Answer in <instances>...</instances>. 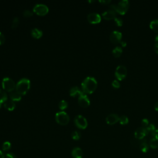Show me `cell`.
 <instances>
[{"instance_id": "cell-23", "label": "cell", "mask_w": 158, "mask_h": 158, "mask_svg": "<svg viewBox=\"0 0 158 158\" xmlns=\"http://www.w3.org/2000/svg\"><path fill=\"white\" fill-rule=\"evenodd\" d=\"M8 96L5 91L0 89V104L7 101Z\"/></svg>"}, {"instance_id": "cell-38", "label": "cell", "mask_w": 158, "mask_h": 158, "mask_svg": "<svg viewBox=\"0 0 158 158\" xmlns=\"http://www.w3.org/2000/svg\"><path fill=\"white\" fill-rule=\"evenodd\" d=\"M6 158H17V157L14 154L9 153L6 154Z\"/></svg>"}, {"instance_id": "cell-36", "label": "cell", "mask_w": 158, "mask_h": 158, "mask_svg": "<svg viewBox=\"0 0 158 158\" xmlns=\"http://www.w3.org/2000/svg\"><path fill=\"white\" fill-rule=\"evenodd\" d=\"M5 42V37L4 36V35L0 32V45H3Z\"/></svg>"}, {"instance_id": "cell-19", "label": "cell", "mask_w": 158, "mask_h": 158, "mask_svg": "<svg viewBox=\"0 0 158 158\" xmlns=\"http://www.w3.org/2000/svg\"><path fill=\"white\" fill-rule=\"evenodd\" d=\"M32 36L35 38H40L43 35V32L38 28H33L31 31Z\"/></svg>"}, {"instance_id": "cell-1", "label": "cell", "mask_w": 158, "mask_h": 158, "mask_svg": "<svg viewBox=\"0 0 158 158\" xmlns=\"http://www.w3.org/2000/svg\"><path fill=\"white\" fill-rule=\"evenodd\" d=\"M97 81L94 77H88L81 83V89L84 93L91 94L97 88Z\"/></svg>"}, {"instance_id": "cell-18", "label": "cell", "mask_w": 158, "mask_h": 158, "mask_svg": "<svg viewBox=\"0 0 158 158\" xmlns=\"http://www.w3.org/2000/svg\"><path fill=\"white\" fill-rule=\"evenodd\" d=\"M4 106L6 109H7L9 111H13L16 108V104L14 103V101L9 100V101H6L4 103Z\"/></svg>"}, {"instance_id": "cell-43", "label": "cell", "mask_w": 158, "mask_h": 158, "mask_svg": "<svg viewBox=\"0 0 158 158\" xmlns=\"http://www.w3.org/2000/svg\"><path fill=\"white\" fill-rule=\"evenodd\" d=\"M154 109H155L156 111H158V101L156 102L155 103V104H154Z\"/></svg>"}, {"instance_id": "cell-8", "label": "cell", "mask_w": 158, "mask_h": 158, "mask_svg": "<svg viewBox=\"0 0 158 158\" xmlns=\"http://www.w3.org/2000/svg\"><path fill=\"white\" fill-rule=\"evenodd\" d=\"M33 11L39 16H45L48 13V8L43 4H37L33 8Z\"/></svg>"}, {"instance_id": "cell-21", "label": "cell", "mask_w": 158, "mask_h": 158, "mask_svg": "<svg viewBox=\"0 0 158 158\" xmlns=\"http://www.w3.org/2000/svg\"><path fill=\"white\" fill-rule=\"evenodd\" d=\"M122 53V49L120 46H116L113 50V55L115 57H118L121 56Z\"/></svg>"}, {"instance_id": "cell-30", "label": "cell", "mask_w": 158, "mask_h": 158, "mask_svg": "<svg viewBox=\"0 0 158 158\" xmlns=\"http://www.w3.org/2000/svg\"><path fill=\"white\" fill-rule=\"evenodd\" d=\"M19 22V21L18 17H15V18L13 20L12 26H11V27H12L13 28H17V26H18Z\"/></svg>"}, {"instance_id": "cell-14", "label": "cell", "mask_w": 158, "mask_h": 158, "mask_svg": "<svg viewBox=\"0 0 158 158\" xmlns=\"http://www.w3.org/2000/svg\"><path fill=\"white\" fill-rule=\"evenodd\" d=\"M116 14H117V13L115 12V11L109 9L106 11H105V12H104L102 14V16L104 19L111 20V19H114L115 18Z\"/></svg>"}, {"instance_id": "cell-11", "label": "cell", "mask_w": 158, "mask_h": 158, "mask_svg": "<svg viewBox=\"0 0 158 158\" xmlns=\"http://www.w3.org/2000/svg\"><path fill=\"white\" fill-rule=\"evenodd\" d=\"M87 19L91 24H98L100 22L101 20L100 15L96 13H90L87 16Z\"/></svg>"}, {"instance_id": "cell-44", "label": "cell", "mask_w": 158, "mask_h": 158, "mask_svg": "<svg viewBox=\"0 0 158 158\" xmlns=\"http://www.w3.org/2000/svg\"><path fill=\"white\" fill-rule=\"evenodd\" d=\"M155 40H156V42L157 43H158V35H157L156 37Z\"/></svg>"}, {"instance_id": "cell-20", "label": "cell", "mask_w": 158, "mask_h": 158, "mask_svg": "<svg viewBox=\"0 0 158 158\" xmlns=\"http://www.w3.org/2000/svg\"><path fill=\"white\" fill-rule=\"evenodd\" d=\"M140 149L143 153H146L149 150V145L146 143V140H144L140 145Z\"/></svg>"}, {"instance_id": "cell-40", "label": "cell", "mask_w": 158, "mask_h": 158, "mask_svg": "<svg viewBox=\"0 0 158 158\" xmlns=\"http://www.w3.org/2000/svg\"><path fill=\"white\" fill-rule=\"evenodd\" d=\"M99 2H100L101 3L104 4H109V3H111V1H110V0H108V1H106V0H104V1H99Z\"/></svg>"}, {"instance_id": "cell-7", "label": "cell", "mask_w": 158, "mask_h": 158, "mask_svg": "<svg viewBox=\"0 0 158 158\" xmlns=\"http://www.w3.org/2000/svg\"><path fill=\"white\" fill-rule=\"evenodd\" d=\"M74 122L75 125L81 129H85L88 125L86 119L83 115H78L75 118Z\"/></svg>"}, {"instance_id": "cell-42", "label": "cell", "mask_w": 158, "mask_h": 158, "mask_svg": "<svg viewBox=\"0 0 158 158\" xmlns=\"http://www.w3.org/2000/svg\"><path fill=\"white\" fill-rule=\"evenodd\" d=\"M120 43H121V45H122V46H124V47H125V46H126L127 43L125 42V41H121Z\"/></svg>"}, {"instance_id": "cell-15", "label": "cell", "mask_w": 158, "mask_h": 158, "mask_svg": "<svg viewBox=\"0 0 158 158\" xmlns=\"http://www.w3.org/2000/svg\"><path fill=\"white\" fill-rule=\"evenodd\" d=\"M72 156L74 158H82L83 151L79 147L74 148L72 151Z\"/></svg>"}, {"instance_id": "cell-9", "label": "cell", "mask_w": 158, "mask_h": 158, "mask_svg": "<svg viewBox=\"0 0 158 158\" xmlns=\"http://www.w3.org/2000/svg\"><path fill=\"white\" fill-rule=\"evenodd\" d=\"M78 102L80 106L82 108H86L89 106L90 104L89 97H88L84 92L81 93V94L79 96Z\"/></svg>"}, {"instance_id": "cell-3", "label": "cell", "mask_w": 158, "mask_h": 158, "mask_svg": "<svg viewBox=\"0 0 158 158\" xmlns=\"http://www.w3.org/2000/svg\"><path fill=\"white\" fill-rule=\"evenodd\" d=\"M55 119L56 122L60 125H66L69 122V116L64 111H60L56 114Z\"/></svg>"}, {"instance_id": "cell-28", "label": "cell", "mask_w": 158, "mask_h": 158, "mask_svg": "<svg viewBox=\"0 0 158 158\" xmlns=\"http://www.w3.org/2000/svg\"><path fill=\"white\" fill-rule=\"evenodd\" d=\"M68 106V104L67 101H66L65 100H62L59 103V108L61 109V110H64L66 108H67Z\"/></svg>"}, {"instance_id": "cell-13", "label": "cell", "mask_w": 158, "mask_h": 158, "mask_svg": "<svg viewBox=\"0 0 158 158\" xmlns=\"http://www.w3.org/2000/svg\"><path fill=\"white\" fill-rule=\"evenodd\" d=\"M119 120V117L116 114H110L106 118V121L109 125H114Z\"/></svg>"}, {"instance_id": "cell-25", "label": "cell", "mask_w": 158, "mask_h": 158, "mask_svg": "<svg viewBox=\"0 0 158 158\" xmlns=\"http://www.w3.org/2000/svg\"><path fill=\"white\" fill-rule=\"evenodd\" d=\"M119 122L120 124L122 125H126L127 124L128 122H129V120H128V118L126 115H122L119 117Z\"/></svg>"}, {"instance_id": "cell-35", "label": "cell", "mask_w": 158, "mask_h": 158, "mask_svg": "<svg viewBox=\"0 0 158 158\" xmlns=\"http://www.w3.org/2000/svg\"><path fill=\"white\" fill-rule=\"evenodd\" d=\"M152 136H153V138L158 140V129H156L154 130L153 132L151 133Z\"/></svg>"}, {"instance_id": "cell-24", "label": "cell", "mask_w": 158, "mask_h": 158, "mask_svg": "<svg viewBox=\"0 0 158 158\" xmlns=\"http://www.w3.org/2000/svg\"><path fill=\"white\" fill-rule=\"evenodd\" d=\"M149 146L153 149L158 148V140L152 138L149 141Z\"/></svg>"}, {"instance_id": "cell-2", "label": "cell", "mask_w": 158, "mask_h": 158, "mask_svg": "<svg viewBox=\"0 0 158 158\" xmlns=\"http://www.w3.org/2000/svg\"><path fill=\"white\" fill-rule=\"evenodd\" d=\"M30 81L28 79H22L16 84V91L22 95L26 94V93L30 89Z\"/></svg>"}, {"instance_id": "cell-17", "label": "cell", "mask_w": 158, "mask_h": 158, "mask_svg": "<svg viewBox=\"0 0 158 158\" xmlns=\"http://www.w3.org/2000/svg\"><path fill=\"white\" fill-rule=\"evenodd\" d=\"M10 98L11 101H18L21 99V95L17 91H12L10 93Z\"/></svg>"}, {"instance_id": "cell-31", "label": "cell", "mask_w": 158, "mask_h": 158, "mask_svg": "<svg viewBox=\"0 0 158 158\" xmlns=\"http://www.w3.org/2000/svg\"><path fill=\"white\" fill-rule=\"evenodd\" d=\"M114 22L115 23V24L118 26H122V24H123V21L120 17H115L114 19Z\"/></svg>"}, {"instance_id": "cell-10", "label": "cell", "mask_w": 158, "mask_h": 158, "mask_svg": "<svg viewBox=\"0 0 158 158\" xmlns=\"http://www.w3.org/2000/svg\"><path fill=\"white\" fill-rule=\"evenodd\" d=\"M109 38L111 42L114 44H118L120 43L122 38V33L119 31H113L111 33Z\"/></svg>"}, {"instance_id": "cell-12", "label": "cell", "mask_w": 158, "mask_h": 158, "mask_svg": "<svg viewBox=\"0 0 158 158\" xmlns=\"http://www.w3.org/2000/svg\"><path fill=\"white\" fill-rule=\"evenodd\" d=\"M148 133L146 130V128L141 127L138 128L135 132V137L138 140H142Z\"/></svg>"}, {"instance_id": "cell-29", "label": "cell", "mask_w": 158, "mask_h": 158, "mask_svg": "<svg viewBox=\"0 0 158 158\" xmlns=\"http://www.w3.org/2000/svg\"><path fill=\"white\" fill-rule=\"evenodd\" d=\"M146 130H147L148 133H149L153 132L154 130H155L156 129V128L154 124H149L147 127H146Z\"/></svg>"}, {"instance_id": "cell-16", "label": "cell", "mask_w": 158, "mask_h": 158, "mask_svg": "<svg viewBox=\"0 0 158 158\" xmlns=\"http://www.w3.org/2000/svg\"><path fill=\"white\" fill-rule=\"evenodd\" d=\"M82 91L80 90V89L78 86H74L72 87L70 90V95L73 97H76V96H79Z\"/></svg>"}, {"instance_id": "cell-34", "label": "cell", "mask_w": 158, "mask_h": 158, "mask_svg": "<svg viewBox=\"0 0 158 158\" xmlns=\"http://www.w3.org/2000/svg\"><path fill=\"white\" fill-rule=\"evenodd\" d=\"M112 85H113V87L115 88V89H118V88H119L120 86L119 81L118 80H114L113 81Z\"/></svg>"}, {"instance_id": "cell-4", "label": "cell", "mask_w": 158, "mask_h": 158, "mask_svg": "<svg viewBox=\"0 0 158 158\" xmlns=\"http://www.w3.org/2000/svg\"><path fill=\"white\" fill-rule=\"evenodd\" d=\"M3 89L8 92H12L15 89L16 86L14 81L9 77H5L2 81Z\"/></svg>"}, {"instance_id": "cell-32", "label": "cell", "mask_w": 158, "mask_h": 158, "mask_svg": "<svg viewBox=\"0 0 158 158\" xmlns=\"http://www.w3.org/2000/svg\"><path fill=\"white\" fill-rule=\"evenodd\" d=\"M24 16L26 17H29L33 16V13L30 10H26L24 11Z\"/></svg>"}, {"instance_id": "cell-41", "label": "cell", "mask_w": 158, "mask_h": 158, "mask_svg": "<svg viewBox=\"0 0 158 158\" xmlns=\"http://www.w3.org/2000/svg\"><path fill=\"white\" fill-rule=\"evenodd\" d=\"M5 156H6L4 155V153H3V152L0 150V158H4Z\"/></svg>"}, {"instance_id": "cell-27", "label": "cell", "mask_w": 158, "mask_h": 158, "mask_svg": "<svg viewBox=\"0 0 158 158\" xmlns=\"http://www.w3.org/2000/svg\"><path fill=\"white\" fill-rule=\"evenodd\" d=\"M11 144L9 142H5L2 146V149L4 151H8L11 149Z\"/></svg>"}, {"instance_id": "cell-37", "label": "cell", "mask_w": 158, "mask_h": 158, "mask_svg": "<svg viewBox=\"0 0 158 158\" xmlns=\"http://www.w3.org/2000/svg\"><path fill=\"white\" fill-rule=\"evenodd\" d=\"M109 10L115 11L117 13V5L116 4H112L109 6Z\"/></svg>"}, {"instance_id": "cell-5", "label": "cell", "mask_w": 158, "mask_h": 158, "mask_svg": "<svg viewBox=\"0 0 158 158\" xmlns=\"http://www.w3.org/2000/svg\"><path fill=\"white\" fill-rule=\"evenodd\" d=\"M129 8V1L128 0H122L117 4V13L124 15Z\"/></svg>"}, {"instance_id": "cell-22", "label": "cell", "mask_w": 158, "mask_h": 158, "mask_svg": "<svg viewBox=\"0 0 158 158\" xmlns=\"http://www.w3.org/2000/svg\"><path fill=\"white\" fill-rule=\"evenodd\" d=\"M149 26H150V28L153 31L158 33V19H155V20L152 21L150 22Z\"/></svg>"}, {"instance_id": "cell-6", "label": "cell", "mask_w": 158, "mask_h": 158, "mask_svg": "<svg viewBox=\"0 0 158 158\" xmlns=\"http://www.w3.org/2000/svg\"><path fill=\"white\" fill-rule=\"evenodd\" d=\"M127 74V69L123 65H120L117 67L115 71V76L116 79L119 80L124 79Z\"/></svg>"}, {"instance_id": "cell-26", "label": "cell", "mask_w": 158, "mask_h": 158, "mask_svg": "<svg viewBox=\"0 0 158 158\" xmlns=\"http://www.w3.org/2000/svg\"><path fill=\"white\" fill-rule=\"evenodd\" d=\"M72 138L74 140H79L80 138V137H81V134H80V132H79V131H74L72 133Z\"/></svg>"}, {"instance_id": "cell-33", "label": "cell", "mask_w": 158, "mask_h": 158, "mask_svg": "<svg viewBox=\"0 0 158 158\" xmlns=\"http://www.w3.org/2000/svg\"><path fill=\"white\" fill-rule=\"evenodd\" d=\"M149 125V120L147 119H143L142 120V126L143 127H147Z\"/></svg>"}, {"instance_id": "cell-39", "label": "cell", "mask_w": 158, "mask_h": 158, "mask_svg": "<svg viewBox=\"0 0 158 158\" xmlns=\"http://www.w3.org/2000/svg\"><path fill=\"white\" fill-rule=\"evenodd\" d=\"M154 50L156 52V53L158 54V43H156L155 45H154Z\"/></svg>"}]
</instances>
